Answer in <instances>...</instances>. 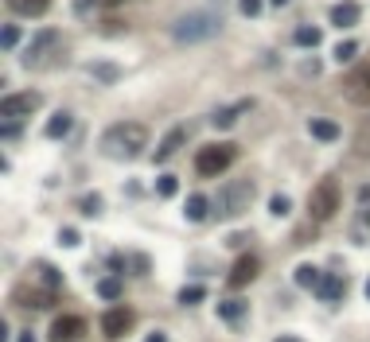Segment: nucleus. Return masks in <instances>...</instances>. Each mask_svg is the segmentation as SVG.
I'll list each match as a JSON object with an SVG mask.
<instances>
[{
	"label": "nucleus",
	"instance_id": "f257e3e1",
	"mask_svg": "<svg viewBox=\"0 0 370 342\" xmlns=\"http://www.w3.org/2000/svg\"><path fill=\"white\" fill-rule=\"evenodd\" d=\"M148 129L141 125V121H117V125H110L106 133H101V140H98V152L106 159H136L144 148H148Z\"/></svg>",
	"mask_w": 370,
	"mask_h": 342
},
{
	"label": "nucleus",
	"instance_id": "f03ea898",
	"mask_svg": "<svg viewBox=\"0 0 370 342\" xmlns=\"http://www.w3.org/2000/svg\"><path fill=\"white\" fill-rule=\"evenodd\" d=\"M63 55V32L59 27H39V32L27 39V47L20 51V63L27 70H51Z\"/></svg>",
	"mask_w": 370,
	"mask_h": 342
},
{
	"label": "nucleus",
	"instance_id": "7ed1b4c3",
	"mask_svg": "<svg viewBox=\"0 0 370 342\" xmlns=\"http://www.w3.org/2000/svg\"><path fill=\"white\" fill-rule=\"evenodd\" d=\"M219 27H222V20L215 16V12H187V16L172 27V35H176V43H203L219 32Z\"/></svg>",
	"mask_w": 370,
	"mask_h": 342
},
{
	"label": "nucleus",
	"instance_id": "20e7f679",
	"mask_svg": "<svg viewBox=\"0 0 370 342\" xmlns=\"http://www.w3.org/2000/svg\"><path fill=\"white\" fill-rule=\"evenodd\" d=\"M253 191H257V187H253V179H234V183H227L219 191V206H215V214H222V218H234V214H242L245 206H250L253 202Z\"/></svg>",
	"mask_w": 370,
	"mask_h": 342
},
{
	"label": "nucleus",
	"instance_id": "39448f33",
	"mask_svg": "<svg viewBox=\"0 0 370 342\" xmlns=\"http://www.w3.org/2000/svg\"><path fill=\"white\" fill-rule=\"evenodd\" d=\"M238 159V148L234 144H210V148H203L199 156H195V171H199L203 179L210 176H222L230 164Z\"/></svg>",
	"mask_w": 370,
	"mask_h": 342
},
{
	"label": "nucleus",
	"instance_id": "423d86ee",
	"mask_svg": "<svg viewBox=\"0 0 370 342\" xmlns=\"http://www.w3.org/2000/svg\"><path fill=\"white\" fill-rule=\"evenodd\" d=\"M336 206H339V183L328 176V179H320V183L312 187L308 210H312V218H316V222H328V218L336 214Z\"/></svg>",
	"mask_w": 370,
	"mask_h": 342
},
{
	"label": "nucleus",
	"instance_id": "0eeeda50",
	"mask_svg": "<svg viewBox=\"0 0 370 342\" xmlns=\"http://www.w3.org/2000/svg\"><path fill=\"white\" fill-rule=\"evenodd\" d=\"M343 93L351 105L359 109H370V63H359L343 74Z\"/></svg>",
	"mask_w": 370,
	"mask_h": 342
},
{
	"label": "nucleus",
	"instance_id": "6e6552de",
	"mask_svg": "<svg viewBox=\"0 0 370 342\" xmlns=\"http://www.w3.org/2000/svg\"><path fill=\"white\" fill-rule=\"evenodd\" d=\"M133 323H136L133 308H110L101 315V334H106V338H125V334L133 331Z\"/></svg>",
	"mask_w": 370,
	"mask_h": 342
},
{
	"label": "nucleus",
	"instance_id": "1a4fd4ad",
	"mask_svg": "<svg viewBox=\"0 0 370 342\" xmlns=\"http://www.w3.org/2000/svg\"><path fill=\"white\" fill-rule=\"evenodd\" d=\"M39 93L35 90H27V93H8V98H4V109H0V117L4 121H20V117H27V113H32L35 105H39Z\"/></svg>",
	"mask_w": 370,
	"mask_h": 342
},
{
	"label": "nucleus",
	"instance_id": "9d476101",
	"mask_svg": "<svg viewBox=\"0 0 370 342\" xmlns=\"http://www.w3.org/2000/svg\"><path fill=\"white\" fill-rule=\"evenodd\" d=\"M261 272V261L253 257V253H242V257L234 261V268H230L227 284H230V292H238V288H245V284L253 280V276Z\"/></svg>",
	"mask_w": 370,
	"mask_h": 342
},
{
	"label": "nucleus",
	"instance_id": "9b49d317",
	"mask_svg": "<svg viewBox=\"0 0 370 342\" xmlns=\"http://www.w3.org/2000/svg\"><path fill=\"white\" fill-rule=\"evenodd\" d=\"M82 334H86V319H82V315H59L47 338H51V342H78Z\"/></svg>",
	"mask_w": 370,
	"mask_h": 342
},
{
	"label": "nucleus",
	"instance_id": "f8f14e48",
	"mask_svg": "<svg viewBox=\"0 0 370 342\" xmlns=\"http://www.w3.org/2000/svg\"><path fill=\"white\" fill-rule=\"evenodd\" d=\"M55 300H59V296H55V288H32V284L16 288V303H24V308H35V311L51 308Z\"/></svg>",
	"mask_w": 370,
	"mask_h": 342
},
{
	"label": "nucleus",
	"instance_id": "ddd939ff",
	"mask_svg": "<svg viewBox=\"0 0 370 342\" xmlns=\"http://www.w3.org/2000/svg\"><path fill=\"white\" fill-rule=\"evenodd\" d=\"M362 16V8L355 4V0H339V4H331V24L336 27H355Z\"/></svg>",
	"mask_w": 370,
	"mask_h": 342
},
{
	"label": "nucleus",
	"instance_id": "4468645a",
	"mask_svg": "<svg viewBox=\"0 0 370 342\" xmlns=\"http://www.w3.org/2000/svg\"><path fill=\"white\" fill-rule=\"evenodd\" d=\"M250 105H253V101H238V105H222L219 113L210 117V125H215V129H230V125H234V121L242 117V113H245Z\"/></svg>",
	"mask_w": 370,
	"mask_h": 342
},
{
	"label": "nucleus",
	"instance_id": "2eb2a0df",
	"mask_svg": "<svg viewBox=\"0 0 370 342\" xmlns=\"http://www.w3.org/2000/svg\"><path fill=\"white\" fill-rule=\"evenodd\" d=\"M308 133L316 136V140H324V144L339 140V125H336V121H328V117H312L308 121Z\"/></svg>",
	"mask_w": 370,
	"mask_h": 342
},
{
	"label": "nucleus",
	"instance_id": "dca6fc26",
	"mask_svg": "<svg viewBox=\"0 0 370 342\" xmlns=\"http://www.w3.org/2000/svg\"><path fill=\"white\" fill-rule=\"evenodd\" d=\"M8 8L16 16H43L51 8V0H8Z\"/></svg>",
	"mask_w": 370,
	"mask_h": 342
},
{
	"label": "nucleus",
	"instance_id": "f3484780",
	"mask_svg": "<svg viewBox=\"0 0 370 342\" xmlns=\"http://www.w3.org/2000/svg\"><path fill=\"white\" fill-rule=\"evenodd\" d=\"M184 214L191 218V222H203V218L210 214V199L207 195H191V199L184 202Z\"/></svg>",
	"mask_w": 370,
	"mask_h": 342
},
{
	"label": "nucleus",
	"instance_id": "a211bd4d",
	"mask_svg": "<svg viewBox=\"0 0 370 342\" xmlns=\"http://www.w3.org/2000/svg\"><path fill=\"white\" fill-rule=\"evenodd\" d=\"M219 315L227 319V323H242V319H245V300H238V296L222 300V303H219Z\"/></svg>",
	"mask_w": 370,
	"mask_h": 342
},
{
	"label": "nucleus",
	"instance_id": "6ab92c4d",
	"mask_svg": "<svg viewBox=\"0 0 370 342\" xmlns=\"http://www.w3.org/2000/svg\"><path fill=\"white\" fill-rule=\"evenodd\" d=\"M316 296H320V300H339V296H343V280H339V276H324L320 284H316Z\"/></svg>",
	"mask_w": 370,
	"mask_h": 342
},
{
	"label": "nucleus",
	"instance_id": "aec40b11",
	"mask_svg": "<svg viewBox=\"0 0 370 342\" xmlns=\"http://www.w3.org/2000/svg\"><path fill=\"white\" fill-rule=\"evenodd\" d=\"M90 74H98V82H106V86H113V82H121V67H113V63H90Z\"/></svg>",
	"mask_w": 370,
	"mask_h": 342
},
{
	"label": "nucleus",
	"instance_id": "412c9836",
	"mask_svg": "<svg viewBox=\"0 0 370 342\" xmlns=\"http://www.w3.org/2000/svg\"><path fill=\"white\" fill-rule=\"evenodd\" d=\"M184 140H187V133H184V129H172V133L164 136V144H160V148H156V159H160V164H164V159H168L172 152H176L179 144H184Z\"/></svg>",
	"mask_w": 370,
	"mask_h": 342
},
{
	"label": "nucleus",
	"instance_id": "4be33fe9",
	"mask_svg": "<svg viewBox=\"0 0 370 342\" xmlns=\"http://www.w3.org/2000/svg\"><path fill=\"white\" fill-rule=\"evenodd\" d=\"M70 125H75V121H70V113H55V117L47 121V136H51V140H63V136L70 133Z\"/></svg>",
	"mask_w": 370,
	"mask_h": 342
},
{
	"label": "nucleus",
	"instance_id": "5701e85b",
	"mask_svg": "<svg viewBox=\"0 0 370 342\" xmlns=\"http://www.w3.org/2000/svg\"><path fill=\"white\" fill-rule=\"evenodd\" d=\"M320 39H324V32H320V27H312V24H300V27H296V43H300L304 51L320 47Z\"/></svg>",
	"mask_w": 370,
	"mask_h": 342
},
{
	"label": "nucleus",
	"instance_id": "b1692460",
	"mask_svg": "<svg viewBox=\"0 0 370 342\" xmlns=\"http://www.w3.org/2000/svg\"><path fill=\"white\" fill-rule=\"evenodd\" d=\"M355 152H359V156H370V117L359 121V129H355Z\"/></svg>",
	"mask_w": 370,
	"mask_h": 342
},
{
	"label": "nucleus",
	"instance_id": "393cba45",
	"mask_svg": "<svg viewBox=\"0 0 370 342\" xmlns=\"http://www.w3.org/2000/svg\"><path fill=\"white\" fill-rule=\"evenodd\" d=\"M293 280L300 284V288H316V284H320L324 276L316 272V268H312V265H300V268H296V276H293Z\"/></svg>",
	"mask_w": 370,
	"mask_h": 342
},
{
	"label": "nucleus",
	"instance_id": "a878e982",
	"mask_svg": "<svg viewBox=\"0 0 370 342\" xmlns=\"http://www.w3.org/2000/svg\"><path fill=\"white\" fill-rule=\"evenodd\" d=\"M331 55H336V63H351L355 55H359V43H355V39H339Z\"/></svg>",
	"mask_w": 370,
	"mask_h": 342
},
{
	"label": "nucleus",
	"instance_id": "bb28decb",
	"mask_svg": "<svg viewBox=\"0 0 370 342\" xmlns=\"http://www.w3.org/2000/svg\"><path fill=\"white\" fill-rule=\"evenodd\" d=\"M0 43H4V51H16V47H20V27H16V24H4V32H0Z\"/></svg>",
	"mask_w": 370,
	"mask_h": 342
},
{
	"label": "nucleus",
	"instance_id": "cd10ccee",
	"mask_svg": "<svg viewBox=\"0 0 370 342\" xmlns=\"http://www.w3.org/2000/svg\"><path fill=\"white\" fill-rule=\"evenodd\" d=\"M176 191H179L176 176H160V179H156V195H160V199H172Z\"/></svg>",
	"mask_w": 370,
	"mask_h": 342
},
{
	"label": "nucleus",
	"instance_id": "c85d7f7f",
	"mask_svg": "<svg viewBox=\"0 0 370 342\" xmlns=\"http://www.w3.org/2000/svg\"><path fill=\"white\" fill-rule=\"evenodd\" d=\"M98 296H101V300H117V296H121V280H113V276H110V280H101L98 284Z\"/></svg>",
	"mask_w": 370,
	"mask_h": 342
},
{
	"label": "nucleus",
	"instance_id": "c756f323",
	"mask_svg": "<svg viewBox=\"0 0 370 342\" xmlns=\"http://www.w3.org/2000/svg\"><path fill=\"white\" fill-rule=\"evenodd\" d=\"M203 296H207V292H203L199 284H187V288H179V303H187V308H191V303H199Z\"/></svg>",
	"mask_w": 370,
	"mask_h": 342
},
{
	"label": "nucleus",
	"instance_id": "7c9ffc66",
	"mask_svg": "<svg viewBox=\"0 0 370 342\" xmlns=\"http://www.w3.org/2000/svg\"><path fill=\"white\" fill-rule=\"evenodd\" d=\"M78 210H82V214H101V195H82V202H78Z\"/></svg>",
	"mask_w": 370,
	"mask_h": 342
},
{
	"label": "nucleus",
	"instance_id": "2f4dec72",
	"mask_svg": "<svg viewBox=\"0 0 370 342\" xmlns=\"http://www.w3.org/2000/svg\"><path fill=\"white\" fill-rule=\"evenodd\" d=\"M288 210H293V199H288V195H277V199L269 202V214H277V218H285Z\"/></svg>",
	"mask_w": 370,
	"mask_h": 342
},
{
	"label": "nucleus",
	"instance_id": "473e14b6",
	"mask_svg": "<svg viewBox=\"0 0 370 342\" xmlns=\"http://www.w3.org/2000/svg\"><path fill=\"white\" fill-rule=\"evenodd\" d=\"M24 136V125L20 121H4V140H20Z\"/></svg>",
	"mask_w": 370,
	"mask_h": 342
},
{
	"label": "nucleus",
	"instance_id": "72a5a7b5",
	"mask_svg": "<svg viewBox=\"0 0 370 342\" xmlns=\"http://www.w3.org/2000/svg\"><path fill=\"white\" fill-rule=\"evenodd\" d=\"M59 245L75 249V245H78V230H70V225H67V230H59Z\"/></svg>",
	"mask_w": 370,
	"mask_h": 342
},
{
	"label": "nucleus",
	"instance_id": "f704fd0d",
	"mask_svg": "<svg viewBox=\"0 0 370 342\" xmlns=\"http://www.w3.org/2000/svg\"><path fill=\"white\" fill-rule=\"evenodd\" d=\"M261 12V0H242V16H257Z\"/></svg>",
	"mask_w": 370,
	"mask_h": 342
},
{
	"label": "nucleus",
	"instance_id": "c9c22d12",
	"mask_svg": "<svg viewBox=\"0 0 370 342\" xmlns=\"http://www.w3.org/2000/svg\"><path fill=\"white\" fill-rule=\"evenodd\" d=\"M110 268H113V272H125V257H117V253H113V257H110Z\"/></svg>",
	"mask_w": 370,
	"mask_h": 342
},
{
	"label": "nucleus",
	"instance_id": "e433bc0d",
	"mask_svg": "<svg viewBox=\"0 0 370 342\" xmlns=\"http://www.w3.org/2000/svg\"><path fill=\"white\" fill-rule=\"evenodd\" d=\"M75 8H78V12H90V8H94V0H75Z\"/></svg>",
	"mask_w": 370,
	"mask_h": 342
},
{
	"label": "nucleus",
	"instance_id": "4c0bfd02",
	"mask_svg": "<svg viewBox=\"0 0 370 342\" xmlns=\"http://www.w3.org/2000/svg\"><path fill=\"white\" fill-rule=\"evenodd\" d=\"M144 342H168V338H164L160 331H152V334H148V338H144Z\"/></svg>",
	"mask_w": 370,
	"mask_h": 342
},
{
	"label": "nucleus",
	"instance_id": "58836bf2",
	"mask_svg": "<svg viewBox=\"0 0 370 342\" xmlns=\"http://www.w3.org/2000/svg\"><path fill=\"white\" fill-rule=\"evenodd\" d=\"M359 202H366V206H370V187H362V191H359Z\"/></svg>",
	"mask_w": 370,
	"mask_h": 342
},
{
	"label": "nucleus",
	"instance_id": "ea45409f",
	"mask_svg": "<svg viewBox=\"0 0 370 342\" xmlns=\"http://www.w3.org/2000/svg\"><path fill=\"white\" fill-rule=\"evenodd\" d=\"M273 342H300V338H293V334H281V338H273Z\"/></svg>",
	"mask_w": 370,
	"mask_h": 342
},
{
	"label": "nucleus",
	"instance_id": "a19ab883",
	"mask_svg": "<svg viewBox=\"0 0 370 342\" xmlns=\"http://www.w3.org/2000/svg\"><path fill=\"white\" fill-rule=\"evenodd\" d=\"M20 342H35V334H27V331H24V334H20Z\"/></svg>",
	"mask_w": 370,
	"mask_h": 342
},
{
	"label": "nucleus",
	"instance_id": "79ce46f5",
	"mask_svg": "<svg viewBox=\"0 0 370 342\" xmlns=\"http://www.w3.org/2000/svg\"><path fill=\"white\" fill-rule=\"evenodd\" d=\"M269 4H273V8H277V4H288V0H269Z\"/></svg>",
	"mask_w": 370,
	"mask_h": 342
},
{
	"label": "nucleus",
	"instance_id": "37998d69",
	"mask_svg": "<svg viewBox=\"0 0 370 342\" xmlns=\"http://www.w3.org/2000/svg\"><path fill=\"white\" fill-rule=\"evenodd\" d=\"M366 300H370V280H366Z\"/></svg>",
	"mask_w": 370,
	"mask_h": 342
},
{
	"label": "nucleus",
	"instance_id": "c03bdc74",
	"mask_svg": "<svg viewBox=\"0 0 370 342\" xmlns=\"http://www.w3.org/2000/svg\"><path fill=\"white\" fill-rule=\"evenodd\" d=\"M110 4H113V0H110Z\"/></svg>",
	"mask_w": 370,
	"mask_h": 342
}]
</instances>
